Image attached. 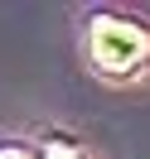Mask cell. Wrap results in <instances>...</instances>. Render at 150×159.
<instances>
[{
  "mask_svg": "<svg viewBox=\"0 0 150 159\" xmlns=\"http://www.w3.org/2000/svg\"><path fill=\"white\" fill-rule=\"evenodd\" d=\"M0 159H29V149H20V145H0Z\"/></svg>",
  "mask_w": 150,
  "mask_h": 159,
  "instance_id": "2",
  "label": "cell"
},
{
  "mask_svg": "<svg viewBox=\"0 0 150 159\" xmlns=\"http://www.w3.org/2000/svg\"><path fill=\"white\" fill-rule=\"evenodd\" d=\"M87 53H92V63H97L102 72L126 77V72H136L140 63H145L150 34L140 29L136 20H111V15H102V20H92V29H87Z\"/></svg>",
  "mask_w": 150,
  "mask_h": 159,
  "instance_id": "1",
  "label": "cell"
}]
</instances>
